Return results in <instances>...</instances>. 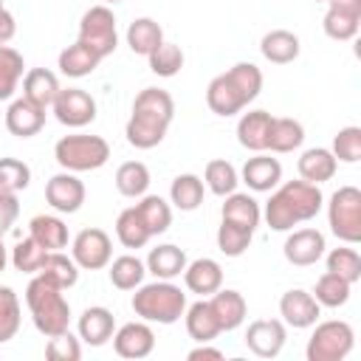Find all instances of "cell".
<instances>
[{
	"instance_id": "30",
	"label": "cell",
	"mask_w": 361,
	"mask_h": 361,
	"mask_svg": "<svg viewBox=\"0 0 361 361\" xmlns=\"http://www.w3.org/2000/svg\"><path fill=\"white\" fill-rule=\"evenodd\" d=\"M127 45L133 54L138 56H149L161 42H164V28L158 25V20L152 17H135L130 25H127Z\"/></svg>"
},
{
	"instance_id": "22",
	"label": "cell",
	"mask_w": 361,
	"mask_h": 361,
	"mask_svg": "<svg viewBox=\"0 0 361 361\" xmlns=\"http://www.w3.org/2000/svg\"><path fill=\"white\" fill-rule=\"evenodd\" d=\"M274 116L268 110H248L237 121V141L240 147L251 152H265L268 149V133H271Z\"/></svg>"
},
{
	"instance_id": "44",
	"label": "cell",
	"mask_w": 361,
	"mask_h": 361,
	"mask_svg": "<svg viewBox=\"0 0 361 361\" xmlns=\"http://www.w3.org/2000/svg\"><path fill=\"white\" fill-rule=\"evenodd\" d=\"M324 262H327V271L347 279L350 285H355L361 279V257L355 248H350L347 243L341 248H330L324 251Z\"/></svg>"
},
{
	"instance_id": "34",
	"label": "cell",
	"mask_w": 361,
	"mask_h": 361,
	"mask_svg": "<svg viewBox=\"0 0 361 361\" xmlns=\"http://www.w3.org/2000/svg\"><path fill=\"white\" fill-rule=\"evenodd\" d=\"M25 73V59L17 48L0 45V102H11Z\"/></svg>"
},
{
	"instance_id": "56",
	"label": "cell",
	"mask_w": 361,
	"mask_h": 361,
	"mask_svg": "<svg viewBox=\"0 0 361 361\" xmlns=\"http://www.w3.org/2000/svg\"><path fill=\"white\" fill-rule=\"evenodd\" d=\"M104 6H116V3H121V0H102Z\"/></svg>"
},
{
	"instance_id": "23",
	"label": "cell",
	"mask_w": 361,
	"mask_h": 361,
	"mask_svg": "<svg viewBox=\"0 0 361 361\" xmlns=\"http://www.w3.org/2000/svg\"><path fill=\"white\" fill-rule=\"evenodd\" d=\"M296 169H299V178H302V180L322 186L324 180H330V178L336 175L338 161H336V155H333L327 147H310V149H305V152L299 155Z\"/></svg>"
},
{
	"instance_id": "39",
	"label": "cell",
	"mask_w": 361,
	"mask_h": 361,
	"mask_svg": "<svg viewBox=\"0 0 361 361\" xmlns=\"http://www.w3.org/2000/svg\"><path fill=\"white\" fill-rule=\"evenodd\" d=\"M116 237H118V243L124 248H144L152 240V234L144 226V220L135 212V206H127V209L118 212V217H116Z\"/></svg>"
},
{
	"instance_id": "41",
	"label": "cell",
	"mask_w": 361,
	"mask_h": 361,
	"mask_svg": "<svg viewBox=\"0 0 361 361\" xmlns=\"http://www.w3.org/2000/svg\"><path fill=\"white\" fill-rule=\"evenodd\" d=\"M350 293H353V285L330 271H324L313 285V299L322 307H344L350 302Z\"/></svg>"
},
{
	"instance_id": "18",
	"label": "cell",
	"mask_w": 361,
	"mask_h": 361,
	"mask_svg": "<svg viewBox=\"0 0 361 361\" xmlns=\"http://www.w3.org/2000/svg\"><path fill=\"white\" fill-rule=\"evenodd\" d=\"M206 299H209V307H212V313H214V319H217L220 333L237 330V327L245 322V316H248L245 296H243L240 290H234V288H217V290H214L212 296H206Z\"/></svg>"
},
{
	"instance_id": "2",
	"label": "cell",
	"mask_w": 361,
	"mask_h": 361,
	"mask_svg": "<svg viewBox=\"0 0 361 361\" xmlns=\"http://www.w3.org/2000/svg\"><path fill=\"white\" fill-rule=\"evenodd\" d=\"M324 206V195L316 183L307 180H285L271 189V197L262 209V217L271 231H290L299 223L313 220Z\"/></svg>"
},
{
	"instance_id": "54",
	"label": "cell",
	"mask_w": 361,
	"mask_h": 361,
	"mask_svg": "<svg viewBox=\"0 0 361 361\" xmlns=\"http://www.w3.org/2000/svg\"><path fill=\"white\" fill-rule=\"evenodd\" d=\"M327 6H336V8H350V11H361V0H324Z\"/></svg>"
},
{
	"instance_id": "11",
	"label": "cell",
	"mask_w": 361,
	"mask_h": 361,
	"mask_svg": "<svg viewBox=\"0 0 361 361\" xmlns=\"http://www.w3.org/2000/svg\"><path fill=\"white\" fill-rule=\"evenodd\" d=\"M51 110H54L56 121L71 130H79V127H87L96 121V99L82 87H62L56 93Z\"/></svg>"
},
{
	"instance_id": "58",
	"label": "cell",
	"mask_w": 361,
	"mask_h": 361,
	"mask_svg": "<svg viewBox=\"0 0 361 361\" xmlns=\"http://www.w3.org/2000/svg\"><path fill=\"white\" fill-rule=\"evenodd\" d=\"M316 3H324V0H316Z\"/></svg>"
},
{
	"instance_id": "53",
	"label": "cell",
	"mask_w": 361,
	"mask_h": 361,
	"mask_svg": "<svg viewBox=\"0 0 361 361\" xmlns=\"http://www.w3.org/2000/svg\"><path fill=\"white\" fill-rule=\"evenodd\" d=\"M186 358H189V361H200V358H203V361H220V358H223V350L212 347L209 341H200L195 350L186 353Z\"/></svg>"
},
{
	"instance_id": "9",
	"label": "cell",
	"mask_w": 361,
	"mask_h": 361,
	"mask_svg": "<svg viewBox=\"0 0 361 361\" xmlns=\"http://www.w3.org/2000/svg\"><path fill=\"white\" fill-rule=\"evenodd\" d=\"M79 42L90 45L102 59L118 48V25L110 6H90L79 20Z\"/></svg>"
},
{
	"instance_id": "3",
	"label": "cell",
	"mask_w": 361,
	"mask_h": 361,
	"mask_svg": "<svg viewBox=\"0 0 361 361\" xmlns=\"http://www.w3.org/2000/svg\"><path fill=\"white\" fill-rule=\"evenodd\" d=\"M262 90V71L254 62H237L226 73H217L206 87V104L214 116L243 113Z\"/></svg>"
},
{
	"instance_id": "49",
	"label": "cell",
	"mask_w": 361,
	"mask_h": 361,
	"mask_svg": "<svg viewBox=\"0 0 361 361\" xmlns=\"http://www.w3.org/2000/svg\"><path fill=\"white\" fill-rule=\"evenodd\" d=\"M31 183V166L20 158H0V189L23 192Z\"/></svg>"
},
{
	"instance_id": "6",
	"label": "cell",
	"mask_w": 361,
	"mask_h": 361,
	"mask_svg": "<svg viewBox=\"0 0 361 361\" xmlns=\"http://www.w3.org/2000/svg\"><path fill=\"white\" fill-rule=\"evenodd\" d=\"M54 158L62 169L68 172H93L102 169L110 161V144L102 135H90V133H73V135H62L54 144Z\"/></svg>"
},
{
	"instance_id": "37",
	"label": "cell",
	"mask_w": 361,
	"mask_h": 361,
	"mask_svg": "<svg viewBox=\"0 0 361 361\" xmlns=\"http://www.w3.org/2000/svg\"><path fill=\"white\" fill-rule=\"evenodd\" d=\"M149 180H152V178H149V169H147L144 161H124V164L116 169V189H118V195H124V197L138 200L141 195H147Z\"/></svg>"
},
{
	"instance_id": "55",
	"label": "cell",
	"mask_w": 361,
	"mask_h": 361,
	"mask_svg": "<svg viewBox=\"0 0 361 361\" xmlns=\"http://www.w3.org/2000/svg\"><path fill=\"white\" fill-rule=\"evenodd\" d=\"M6 265H8V248H6V243H3V231H0V274L6 271Z\"/></svg>"
},
{
	"instance_id": "35",
	"label": "cell",
	"mask_w": 361,
	"mask_h": 361,
	"mask_svg": "<svg viewBox=\"0 0 361 361\" xmlns=\"http://www.w3.org/2000/svg\"><path fill=\"white\" fill-rule=\"evenodd\" d=\"M237 183H240V172H237V166H234L231 161H226V158H212V161L206 164V169H203V186H206L212 195L226 197V195H231V192L237 189Z\"/></svg>"
},
{
	"instance_id": "25",
	"label": "cell",
	"mask_w": 361,
	"mask_h": 361,
	"mask_svg": "<svg viewBox=\"0 0 361 361\" xmlns=\"http://www.w3.org/2000/svg\"><path fill=\"white\" fill-rule=\"evenodd\" d=\"M99 62H102V56H99L90 45H85V42L76 39L73 45H68L65 51H59L56 68H59V73L68 76V79H82V76H90V73L99 68Z\"/></svg>"
},
{
	"instance_id": "12",
	"label": "cell",
	"mask_w": 361,
	"mask_h": 361,
	"mask_svg": "<svg viewBox=\"0 0 361 361\" xmlns=\"http://www.w3.org/2000/svg\"><path fill=\"white\" fill-rule=\"evenodd\" d=\"M85 195H87L85 183L79 180L76 172H68V169L51 175L48 183H45V200L59 214H76L85 203Z\"/></svg>"
},
{
	"instance_id": "45",
	"label": "cell",
	"mask_w": 361,
	"mask_h": 361,
	"mask_svg": "<svg viewBox=\"0 0 361 361\" xmlns=\"http://www.w3.org/2000/svg\"><path fill=\"white\" fill-rule=\"evenodd\" d=\"M147 62H149V71L155 73V76H161V79H172V76H178L180 73V68H183V62H186V56H183V51H180V45H175V42H161L149 56H147Z\"/></svg>"
},
{
	"instance_id": "33",
	"label": "cell",
	"mask_w": 361,
	"mask_h": 361,
	"mask_svg": "<svg viewBox=\"0 0 361 361\" xmlns=\"http://www.w3.org/2000/svg\"><path fill=\"white\" fill-rule=\"evenodd\" d=\"M203 195H206V186H203V178L195 175V172H180L175 175L172 186H169V203L180 212H195L200 203H203Z\"/></svg>"
},
{
	"instance_id": "52",
	"label": "cell",
	"mask_w": 361,
	"mask_h": 361,
	"mask_svg": "<svg viewBox=\"0 0 361 361\" xmlns=\"http://www.w3.org/2000/svg\"><path fill=\"white\" fill-rule=\"evenodd\" d=\"M14 34H17V20H14V14L3 6V8H0V45H8V42L14 39Z\"/></svg>"
},
{
	"instance_id": "5",
	"label": "cell",
	"mask_w": 361,
	"mask_h": 361,
	"mask_svg": "<svg viewBox=\"0 0 361 361\" xmlns=\"http://www.w3.org/2000/svg\"><path fill=\"white\" fill-rule=\"evenodd\" d=\"M130 307L149 324H175L186 310V293L172 279H155L147 285L141 282L130 299Z\"/></svg>"
},
{
	"instance_id": "8",
	"label": "cell",
	"mask_w": 361,
	"mask_h": 361,
	"mask_svg": "<svg viewBox=\"0 0 361 361\" xmlns=\"http://www.w3.org/2000/svg\"><path fill=\"white\" fill-rule=\"evenodd\" d=\"M327 226L341 243H361V189L347 183L327 197Z\"/></svg>"
},
{
	"instance_id": "38",
	"label": "cell",
	"mask_w": 361,
	"mask_h": 361,
	"mask_svg": "<svg viewBox=\"0 0 361 361\" xmlns=\"http://www.w3.org/2000/svg\"><path fill=\"white\" fill-rule=\"evenodd\" d=\"M135 212L141 214V220H144V226L149 228L152 237L164 234L172 226V206L161 195H141L138 203H135Z\"/></svg>"
},
{
	"instance_id": "32",
	"label": "cell",
	"mask_w": 361,
	"mask_h": 361,
	"mask_svg": "<svg viewBox=\"0 0 361 361\" xmlns=\"http://www.w3.org/2000/svg\"><path fill=\"white\" fill-rule=\"evenodd\" d=\"M302 141H305V127H302V121L288 118V116H274L271 133H268V149H271V152H276V155L293 152V149L302 147Z\"/></svg>"
},
{
	"instance_id": "16",
	"label": "cell",
	"mask_w": 361,
	"mask_h": 361,
	"mask_svg": "<svg viewBox=\"0 0 361 361\" xmlns=\"http://www.w3.org/2000/svg\"><path fill=\"white\" fill-rule=\"evenodd\" d=\"M113 350H116V355L130 358V361L147 358V355L155 350V333H152L149 322L138 319V322L121 324V327L113 333Z\"/></svg>"
},
{
	"instance_id": "10",
	"label": "cell",
	"mask_w": 361,
	"mask_h": 361,
	"mask_svg": "<svg viewBox=\"0 0 361 361\" xmlns=\"http://www.w3.org/2000/svg\"><path fill=\"white\" fill-rule=\"evenodd\" d=\"M71 257L82 271H102L113 259V240L104 228H82L71 243Z\"/></svg>"
},
{
	"instance_id": "50",
	"label": "cell",
	"mask_w": 361,
	"mask_h": 361,
	"mask_svg": "<svg viewBox=\"0 0 361 361\" xmlns=\"http://www.w3.org/2000/svg\"><path fill=\"white\" fill-rule=\"evenodd\" d=\"M45 355H48L51 361H79V358H82V344H79V338H76L71 330H65V333L48 338Z\"/></svg>"
},
{
	"instance_id": "27",
	"label": "cell",
	"mask_w": 361,
	"mask_h": 361,
	"mask_svg": "<svg viewBox=\"0 0 361 361\" xmlns=\"http://www.w3.org/2000/svg\"><path fill=\"white\" fill-rule=\"evenodd\" d=\"M220 220H228V223H237V226H245V228L257 231V226L262 220V209L248 192L234 189L231 195H226V200L220 206Z\"/></svg>"
},
{
	"instance_id": "1",
	"label": "cell",
	"mask_w": 361,
	"mask_h": 361,
	"mask_svg": "<svg viewBox=\"0 0 361 361\" xmlns=\"http://www.w3.org/2000/svg\"><path fill=\"white\" fill-rule=\"evenodd\" d=\"M175 118V99L161 87H144L133 99V113L127 118L124 135L135 149H152L166 138Z\"/></svg>"
},
{
	"instance_id": "47",
	"label": "cell",
	"mask_w": 361,
	"mask_h": 361,
	"mask_svg": "<svg viewBox=\"0 0 361 361\" xmlns=\"http://www.w3.org/2000/svg\"><path fill=\"white\" fill-rule=\"evenodd\" d=\"M251 240H254V231L251 228L237 226V223H228V220H220V226H217V248L226 257H243L248 251Z\"/></svg>"
},
{
	"instance_id": "28",
	"label": "cell",
	"mask_w": 361,
	"mask_h": 361,
	"mask_svg": "<svg viewBox=\"0 0 361 361\" xmlns=\"http://www.w3.org/2000/svg\"><path fill=\"white\" fill-rule=\"evenodd\" d=\"M299 51H302V42H299V37H296L293 31H288V28H274V31H268V34L259 39V54H262L268 62H274V65H288V62H293V59L299 56Z\"/></svg>"
},
{
	"instance_id": "42",
	"label": "cell",
	"mask_w": 361,
	"mask_h": 361,
	"mask_svg": "<svg viewBox=\"0 0 361 361\" xmlns=\"http://www.w3.org/2000/svg\"><path fill=\"white\" fill-rule=\"evenodd\" d=\"M39 274L45 279H51L54 285H59L62 290H68V288H73L79 282V265L73 262V257H68L62 251H48Z\"/></svg>"
},
{
	"instance_id": "13",
	"label": "cell",
	"mask_w": 361,
	"mask_h": 361,
	"mask_svg": "<svg viewBox=\"0 0 361 361\" xmlns=\"http://www.w3.org/2000/svg\"><path fill=\"white\" fill-rule=\"evenodd\" d=\"M288 341V324L282 319H254L245 327V347L257 358H276Z\"/></svg>"
},
{
	"instance_id": "43",
	"label": "cell",
	"mask_w": 361,
	"mask_h": 361,
	"mask_svg": "<svg viewBox=\"0 0 361 361\" xmlns=\"http://www.w3.org/2000/svg\"><path fill=\"white\" fill-rule=\"evenodd\" d=\"M45 257H48V251L28 234V237H23V240L11 248L8 262L14 265V271H20V274H31V276H34V274H39Z\"/></svg>"
},
{
	"instance_id": "29",
	"label": "cell",
	"mask_w": 361,
	"mask_h": 361,
	"mask_svg": "<svg viewBox=\"0 0 361 361\" xmlns=\"http://www.w3.org/2000/svg\"><path fill=\"white\" fill-rule=\"evenodd\" d=\"M183 322H186L189 338H195L197 344H200V341H214V338L220 336L217 319H214V313H212V307H209V299H203V296H200L197 302L186 305Z\"/></svg>"
},
{
	"instance_id": "19",
	"label": "cell",
	"mask_w": 361,
	"mask_h": 361,
	"mask_svg": "<svg viewBox=\"0 0 361 361\" xmlns=\"http://www.w3.org/2000/svg\"><path fill=\"white\" fill-rule=\"evenodd\" d=\"M240 180L251 189V192H271L282 183V164L265 152H254V158H248L240 169Z\"/></svg>"
},
{
	"instance_id": "7",
	"label": "cell",
	"mask_w": 361,
	"mask_h": 361,
	"mask_svg": "<svg viewBox=\"0 0 361 361\" xmlns=\"http://www.w3.org/2000/svg\"><path fill=\"white\" fill-rule=\"evenodd\" d=\"M355 347V330L344 319L316 322L305 347L307 361H344Z\"/></svg>"
},
{
	"instance_id": "14",
	"label": "cell",
	"mask_w": 361,
	"mask_h": 361,
	"mask_svg": "<svg viewBox=\"0 0 361 361\" xmlns=\"http://www.w3.org/2000/svg\"><path fill=\"white\" fill-rule=\"evenodd\" d=\"M327 251V240L319 228H290V234L285 237V245H282V254L290 265L296 268H307V265H316Z\"/></svg>"
},
{
	"instance_id": "24",
	"label": "cell",
	"mask_w": 361,
	"mask_h": 361,
	"mask_svg": "<svg viewBox=\"0 0 361 361\" xmlns=\"http://www.w3.org/2000/svg\"><path fill=\"white\" fill-rule=\"evenodd\" d=\"M186 262L189 259H186L183 248H178L175 243H161V245L149 248L144 265H147V274H152L155 279H175L183 274Z\"/></svg>"
},
{
	"instance_id": "26",
	"label": "cell",
	"mask_w": 361,
	"mask_h": 361,
	"mask_svg": "<svg viewBox=\"0 0 361 361\" xmlns=\"http://www.w3.org/2000/svg\"><path fill=\"white\" fill-rule=\"evenodd\" d=\"M59 90H62L59 87V79L48 68H31V71L23 73V96L28 102H34L37 107H45L48 110L54 104V99H56Z\"/></svg>"
},
{
	"instance_id": "36",
	"label": "cell",
	"mask_w": 361,
	"mask_h": 361,
	"mask_svg": "<svg viewBox=\"0 0 361 361\" xmlns=\"http://www.w3.org/2000/svg\"><path fill=\"white\" fill-rule=\"evenodd\" d=\"M110 285L118 290H135L144 276H147V265L144 259H138L135 254H121L116 259H110Z\"/></svg>"
},
{
	"instance_id": "4",
	"label": "cell",
	"mask_w": 361,
	"mask_h": 361,
	"mask_svg": "<svg viewBox=\"0 0 361 361\" xmlns=\"http://www.w3.org/2000/svg\"><path fill=\"white\" fill-rule=\"evenodd\" d=\"M25 305L34 327L45 338L71 330V305L65 299V290L51 279H45L42 274H34L31 282L25 285Z\"/></svg>"
},
{
	"instance_id": "20",
	"label": "cell",
	"mask_w": 361,
	"mask_h": 361,
	"mask_svg": "<svg viewBox=\"0 0 361 361\" xmlns=\"http://www.w3.org/2000/svg\"><path fill=\"white\" fill-rule=\"evenodd\" d=\"M76 330H79V341H85L90 347H102L116 333V316H113V310H107L102 305H90L82 310Z\"/></svg>"
},
{
	"instance_id": "40",
	"label": "cell",
	"mask_w": 361,
	"mask_h": 361,
	"mask_svg": "<svg viewBox=\"0 0 361 361\" xmlns=\"http://www.w3.org/2000/svg\"><path fill=\"white\" fill-rule=\"evenodd\" d=\"M322 28L330 39L336 42H347L358 34L361 28V11H350V8H336V6H327L324 11V20H322Z\"/></svg>"
},
{
	"instance_id": "15",
	"label": "cell",
	"mask_w": 361,
	"mask_h": 361,
	"mask_svg": "<svg viewBox=\"0 0 361 361\" xmlns=\"http://www.w3.org/2000/svg\"><path fill=\"white\" fill-rule=\"evenodd\" d=\"M279 316L288 327H296V330H305V327H313L322 316V305L313 299L310 290H302V288H290L279 296Z\"/></svg>"
},
{
	"instance_id": "31",
	"label": "cell",
	"mask_w": 361,
	"mask_h": 361,
	"mask_svg": "<svg viewBox=\"0 0 361 361\" xmlns=\"http://www.w3.org/2000/svg\"><path fill=\"white\" fill-rule=\"evenodd\" d=\"M28 234L45 248V251H62L68 245V226L56 214H37L28 223Z\"/></svg>"
},
{
	"instance_id": "17",
	"label": "cell",
	"mask_w": 361,
	"mask_h": 361,
	"mask_svg": "<svg viewBox=\"0 0 361 361\" xmlns=\"http://www.w3.org/2000/svg\"><path fill=\"white\" fill-rule=\"evenodd\" d=\"M3 124L14 138H31L45 127V107H37L25 96L11 99L8 110L3 116Z\"/></svg>"
},
{
	"instance_id": "48",
	"label": "cell",
	"mask_w": 361,
	"mask_h": 361,
	"mask_svg": "<svg viewBox=\"0 0 361 361\" xmlns=\"http://www.w3.org/2000/svg\"><path fill=\"white\" fill-rule=\"evenodd\" d=\"M330 152L336 155V161H344V164L361 161V127H355V124L341 127V130L333 135Z\"/></svg>"
},
{
	"instance_id": "51",
	"label": "cell",
	"mask_w": 361,
	"mask_h": 361,
	"mask_svg": "<svg viewBox=\"0 0 361 361\" xmlns=\"http://www.w3.org/2000/svg\"><path fill=\"white\" fill-rule=\"evenodd\" d=\"M20 217V200H17V192H6L0 189V231L6 234Z\"/></svg>"
},
{
	"instance_id": "21",
	"label": "cell",
	"mask_w": 361,
	"mask_h": 361,
	"mask_svg": "<svg viewBox=\"0 0 361 361\" xmlns=\"http://www.w3.org/2000/svg\"><path fill=\"white\" fill-rule=\"evenodd\" d=\"M183 285L189 293H197V296H212L217 288H223V268L217 259L212 257H197L192 262H186L183 268Z\"/></svg>"
},
{
	"instance_id": "46",
	"label": "cell",
	"mask_w": 361,
	"mask_h": 361,
	"mask_svg": "<svg viewBox=\"0 0 361 361\" xmlns=\"http://www.w3.org/2000/svg\"><path fill=\"white\" fill-rule=\"evenodd\" d=\"M23 324V307L8 285H0V344L11 341Z\"/></svg>"
},
{
	"instance_id": "57",
	"label": "cell",
	"mask_w": 361,
	"mask_h": 361,
	"mask_svg": "<svg viewBox=\"0 0 361 361\" xmlns=\"http://www.w3.org/2000/svg\"><path fill=\"white\" fill-rule=\"evenodd\" d=\"M0 8H3V0H0Z\"/></svg>"
}]
</instances>
